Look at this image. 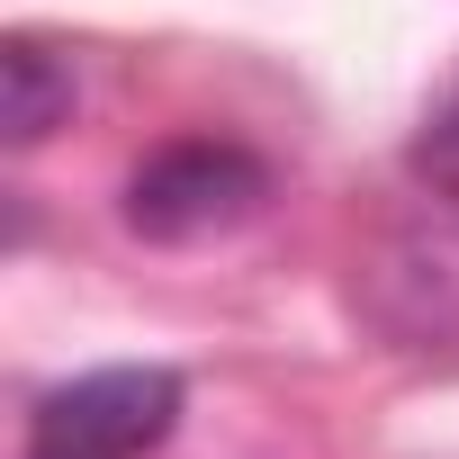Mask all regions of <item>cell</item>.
<instances>
[{"label": "cell", "instance_id": "277c9868", "mask_svg": "<svg viewBox=\"0 0 459 459\" xmlns=\"http://www.w3.org/2000/svg\"><path fill=\"white\" fill-rule=\"evenodd\" d=\"M414 171H423L441 198H459V82H450V100L432 108V126H423V144H414Z\"/></svg>", "mask_w": 459, "mask_h": 459}, {"label": "cell", "instance_id": "3957f363", "mask_svg": "<svg viewBox=\"0 0 459 459\" xmlns=\"http://www.w3.org/2000/svg\"><path fill=\"white\" fill-rule=\"evenodd\" d=\"M0 73H10V144H46V135L73 117V64H64L55 46L10 37Z\"/></svg>", "mask_w": 459, "mask_h": 459}, {"label": "cell", "instance_id": "6da1fadb", "mask_svg": "<svg viewBox=\"0 0 459 459\" xmlns=\"http://www.w3.org/2000/svg\"><path fill=\"white\" fill-rule=\"evenodd\" d=\"M262 198H271V162L262 153H244L235 135H180V144H162V153L135 162L126 225H135V235H162V244H189V235L244 225Z\"/></svg>", "mask_w": 459, "mask_h": 459}, {"label": "cell", "instance_id": "7a4b0ae2", "mask_svg": "<svg viewBox=\"0 0 459 459\" xmlns=\"http://www.w3.org/2000/svg\"><path fill=\"white\" fill-rule=\"evenodd\" d=\"M171 423H180L171 369H91L37 405L28 459H144Z\"/></svg>", "mask_w": 459, "mask_h": 459}]
</instances>
